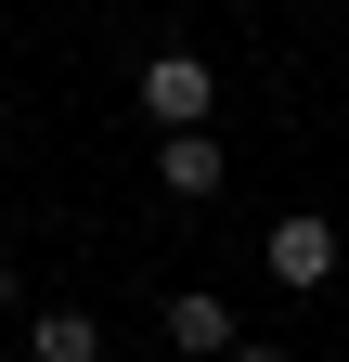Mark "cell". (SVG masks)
I'll list each match as a JSON object with an SVG mask.
<instances>
[{"label":"cell","mask_w":349,"mask_h":362,"mask_svg":"<svg viewBox=\"0 0 349 362\" xmlns=\"http://www.w3.org/2000/svg\"><path fill=\"white\" fill-rule=\"evenodd\" d=\"M168 349H182V362H220V349H233V310L207 298V285H194V298H168Z\"/></svg>","instance_id":"cell-4"},{"label":"cell","mask_w":349,"mask_h":362,"mask_svg":"<svg viewBox=\"0 0 349 362\" xmlns=\"http://www.w3.org/2000/svg\"><path fill=\"white\" fill-rule=\"evenodd\" d=\"M207 104H220V78H207L194 52H155V65H143V117H155V129H207Z\"/></svg>","instance_id":"cell-1"},{"label":"cell","mask_w":349,"mask_h":362,"mask_svg":"<svg viewBox=\"0 0 349 362\" xmlns=\"http://www.w3.org/2000/svg\"><path fill=\"white\" fill-rule=\"evenodd\" d=\"M0 310H13V259H0Z\"/></svg>","instance_id":"cell-7"},{"label":"cell","mask_w":349,"mask_h":362,"mask_svg":"<svg viewBox=\"0 0 349 362\" xmlns=\"http://www.w3.org/2000/svg\"><path fill=\"white\" fill-rule=\"evenodd\" d=\"M155 181H168V194H182V207H207V194H220V181H233V156L207 143V129H168V143H155Z\"/></svg>","instance_id":"cell-3"},{"label":"cell","mask_w":349,"mask_h":362,"mask_svg":"<svg viewBox=\"0 0 349 362\" xmlns=\"http://www.w3.org/2000/svg\"><path fill=\"white\" fill-rule=\"evenodd\" d=\"M220 362H285V349H272V337H233V349H220Z\"/></svg>","instance_id":"cell-6"},{"label":"cell","mask_w":349,"mask_h":362,"mask_svg":"<svg viewBox=\"0 0 349 362\" xmlns=\"http://www.w3.org/2000/svg\"><path fill=\"white\" fill-rule=\"evenodd\" d=\"M26 349H39V362H104V324H91V310H39Z\"/></svg>","instance_id":"cell-5"},{"label":"cell","mask_w":349,"mask_h":362,"mask_svg":"<svg viewBox=\"0 0 349 362\" xmlns=\"http://www.w3.org/2000/svg\"><path fill=\"white\" fill-rule=\"evenodd\" d=\"M272 285H297V298H324V285H336V220H311V207L272 220Z\"/></svg>","instance_id":"cell-2"}]
</instances>
